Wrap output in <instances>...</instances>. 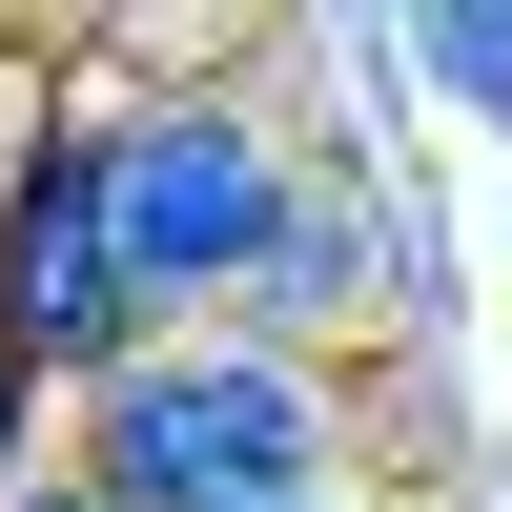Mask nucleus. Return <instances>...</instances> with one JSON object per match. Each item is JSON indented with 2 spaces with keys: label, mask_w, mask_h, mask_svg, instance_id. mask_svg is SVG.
Returning a JSON list of instances; mask_svg holds the SVG:
<instances>
[{
  "label": "nucleus",
  "mask_w": 512,
  "mask_h": 512,
  "mask_svg": "<svg viewBox=\"0 0 512 512\" xmlns=\"http://www.w3.org/2000/svg\"><path fill=\"white\" fill-rule=\"evenodd\" d=\"M0 492H41V369L0 349Z\"/></svg>",
  "instance_id": "nucleus-6"
},
{
  "label": "nucleus",
  "mask_w": 512,
  "mask_h": 512,
  "mask_svg": "<svg viewBox=\"0 0 512 512\" xmlns=\"http://www.w3.org/2000/svg\"><path fill=\"white\" fill-rule=\"evenodd\" d=\"M103 512H328L349 472V390L267 328H164L123 390H82V451H62Z\"/></svg>",
  "instance_id": "nucleus-1"
},
{
  "label": "nucleus",
  "mask_w": 512,
  "mask_h": 512,
  "mask_svg": "<svg viewBox=\"0 0 512 512\" xmlns=\"http://www.w3.org/2000/svg\"><path fill=\"white\" fill-rule=\"evenodd\" d=\"M369 308H390V205H369L349 164H308V185H287L267 287H246V328H267V349H308V328H369Z\"/></svg>",
  "instance_id": "nucleus-4"
},
{
  "label": "nucleus",
  "mask_w": 512,
  "mask_h": 512,
  "mask_svg": "<svg viewBox=\"0 0 512 512\" xmlns=\"http://www.w3.org/2000/svg\"><path fill=\"white\" fill-rule=\"evenodd\" d=\"M0 349H21L41 390H123V369L164 349L144 287H123V226H103V144H82V103L41 123V164L0 185Z\"/></svg>",
  "instance_id": "nucleus-3"
},
{
  "label": "nucleus",
  "mask_w": 512,
  "mask_h": 512,
  "mask_svg": "<svg viewBox=\"0 0 512 512\" xmlns=\"http://www.w3.org/2000/svg\"><path fill=\"white\" fill-rule=\"evenodd\" d=\"M410 62H431L472 123H512V0H451V21H410Z\"/></svg>",
  "instance_id": "nucleus-5"
},
{
  "label": "nucleus",
  "mask_w": 512,
  "mask_h": 512,
  "mask_svg": "<svg viewBox=\"0 0 512 512\" xmlns=\"http://www.w3.org/2000/svg\"><path fill=\"white\" fill-rule=\"evenodd\" d=\"M0 512H103V492H82V472H41V492H0Z\"/></svg>",
  "instance_id": "nucleus-7"
},
{
  "label": "nucleus",
  "mask_w": 512,
  "mask_h": 512,
  "mask_svg": "<svg viewBox=\"0 0 512 512\" xmlns=\"http://www.w3.org/2000/svg\"><path fill=\"white\" fill-rule=\"evenodd\" d=\"M82 144H103V226H123L144 328H246L308 144H287L246 82H82Z\"/></svg>",
  "instance_id": "nucleus-2"
},
{
  "label": "nucleus",
  "mask_w": 512,
  "mask_h": 512,
  "mask_svg": "<svg viewBox=\"0 0 512 512\" xmlns=\"http://www.w3.org/2000/svg\"><path fill=\"white\" fill-rule=\"evenodd\" d=\"M328 512H349V492H328Z\"/></svg>",
  "instance_id": "nucleus-8"
}]
</instances>
